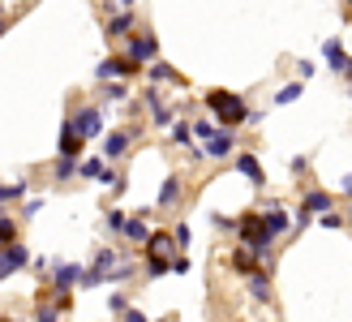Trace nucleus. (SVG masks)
Segmentation results:
<instances>
[{
    "label": "nucleus",
    "instance_id": "1",
    "mask_svg": "<svg viewBox=\"0 0 352 322\" xmlns=\"http://www.w3.org/2000/svg\"><path fill=\"white\" fill-rule=\"evenodd\" d=\"M206 107L228 125V133H232L241 120H250V107H245V99L232 95V91H206Z\"/></svg>",
    "mask_w": 352,
    "mask_h": 322
},
{
    "label": "nucleus",
    "instance_id": "2",
    "mask_svg": "<svg viewBox=\"0 0 352 322\" xmlns=\"http://www.w3.org/2000/svg\"><path fill=\"white\" fill-rule=\"evenodd\" d=\"M236 232H241V241L250 245V249H258L262 258L271 254L267 245H271L275 237H271V228H267V219H262V215H254V211H250V215H241V219H236Z\"/></svg>",
    "mask_w": 352,
    "mask_h": 322
},
{
    "label": "nucleus",
    "instance_id": "3",
    "mask_svg": "<svg viewBox=\"0 0 352 322\" xmlns=\"http://www.w3.org/2000/svg\"><path fill=\"white\" fill-rule=\"evenodd\" d=\"M26 262H30V249H26V245H9V249H0V279H9L13 271H22Z\"/></svg>",
    "mask_w": 352,
    "mask_h": 322
},
{
    "label": "nucleus",
    "instance_id": "4",
    "mask_svg": "<svg viewBox=\"0 0 352 322\" xmlns=\"http://www.w3.org/2000/svg\"><path fill=\"white\" fill-rule=\"evenodd\" d=\"M331 206H336V198H331L327 189H309L305 202H301V219H309V215H331Z\"/></svg>",
    "mask_w": 352,
    "mask_h": 322
},
{
    "label": "nucleus",
    "instance_id": "5",
    "mask_svg": "<svg viewBox=\"0 0 352 322\" xmlns=\"http://www.w3.org/2000/svg\"><path fill=\"white\" fill-rule=\"evenodd\" d=\"M133 74H142V65L129 61V56H112V61L99 65V78H133Z\"/></svg>",
    "mask_w": 352,
    "mask_h": 322
},
{
    "label": "nucleus",
    "instance_id": "6",
    "mask_svg": "<svg viewBox=\"0 0 352 322\" xmlns=\"http://www.w3.org/2000/svg\"><path fill=\"white\" fill-rule=\"evenodd\" d=\"M69 125H74V129H78L82 138H95V133L103 129V112H99V107H82V112H78L74 120H69Z\"/></svg>",
    "mask_w": 352,
    "mask_h": 322
},
{
    "label": "nucleus",
    "instance_id": "7",
    "mask_svg": "<svg viewBox=\"0 0 352 322\" xmlns=\"http://www.w3.org/2000/svg\"><path fill=\"white\" fill-rule=\"evenodd\" d=\"M133 138H138V129H120V133H108L103 138V155L108 159H120L129 147H133Z\"/></svg>",
    "mask_w": 352,
    "mask_h": 322
},
{
    "label": "nucleus",
    "instance_id": "8",
    "mask_svg": "<svg viewBox=\"0 0 352 322\" xmlns=\"http://www.w3.org/2000/svg\"><path fill=\"white\" fill-rule=\"evenodd\" d=\"M155 56H160V43H155L151 34H142V39L133 34V39H129V61L142 65V61H155Z\"/></svg>",
    "mask_w": 352,
    "mask_h": 322
},
{
    "label": "nucleus",
    "instance_id": "9",
    "mask_svg": "<svg viewBox=\"0 0 352 322\" xmlns=\"http://www.w3.org/2000/svg\"><path fill=\"white\" fill-rule=\"evenodd\" d=\"M78 279H86V271H78L74 262H60V266H56V283H52V288H56L60 297H69V288H74Z\"/></svg>",
    "mask_w": 352,
    "mask_h": 322
},
{
    "label": "nucleus",
    "instance_id": "10",
    "mask_svg": "<svg viewBox=\"0 0 352 322\" xmlns=\"http://www.w3.org/2000/svg\"><path fill=\"white\" fill-rule=\"evenodd\" d=\"M146 254L155 262H172V232H155V237L146 241Z\"/></svg>",
    "mask_w": 352,
    "mask_h": 322
},
{
    "label": "nucleus",
    "instance_id": "11",
    "mask_svg": "<svg viewBox=\"0 0 352 322\" xmlns=\"http://www.w3.org/2000/svg\"><path fill=\"white\" fill-rule=\"evenodd\" d=\"M78 151H82V133L74 125H65L60 129V159H78Z\"/></svg>",
    "mask_w": 352,
    "mask_h": 322
},
{
    "label": "nucleus",
    "instance_id": "12",
    "mask_svg": "<svg viewBox=\"0 0 352 322\" xmlns=\"http://www.w3.org/2000/svg\"><path fill=\"white\" fill-rule=\"evenodd\" d=\"M151 82H155V86H164V82H172V86H185V78L176 74L172 65H164V61H155V65H151Z\"/></svg>",
    "mask_w": 352,
    "mask_h": 322
},
{
    "label": "nucleus",
    "instance_id": "13",
    "mask_svg": "<svg viewBox=\"0 0 352 322\" xmlns=\"http://www.w3.org/2000/svg\"><path fill=\"white\" fill-rule=\"evenodd\" d=\"M236 172L250 176V185H267V176H262V168H258L254 155H236Z\"/></svg>",
    "mask_w": 352,
    "mask_h": 322
},
{
    "label": "nucleus",
    "instance_id": "14",
    "mask_svg": "<svg viewBox=\"0 0 352 322\" xmlns=\"http://www.w3.org/2000/svg\"><path fill=\"white\" fill-rule=\"evenodd\" d=\"M232 147H236V138H232V133H219V138L206 142V155H210V159H223V155H232Z\"/></svg>",
    "mask_w": 352,
    "mask_h": 322
},
{
    "label": "nucleus",
    "instance_id": "15",
    "mask_svg": "<svg viewBox=\"0 0 352 322\" xmlns=\"http://www.w3.org/2000/svg\"><path fill=\"white\" fill-rule=\"evenodd\" d=\"M258 249H250V245H241L236 249V254H232V266H236V271H254V266H258Z\"/></svg>",
    "mask_w": 352,
    "mask_h": 322
},
{
    "label": "nucleus",
    "instance_id": "16",
    "mask_svg": "<svg viewBox=\"0 0 352 322\" xmlns=\"http://www.w3.org/2000/svg\"><path fill=\"white\" fill-rule=\"evenodd\" d=\"M322 52H327V65H331V69H340V74H348V65H352V61L344 56V47H340V43H322Z\"/></svg>",
    "mask_w": 352,
    "mask_h": 322
},
{
    "label": "nucleus",
    "instance_id": "17",
    "mask_svg": "<svg viewBox=\"0 0 352 322\" xmlns=\"http://www.w3.org/2000/svg\"><path fill=\"white\" fill-rule=\"evenodd\" d=\"M262 219H267V228H271V237H279V232L288 228V211H279V206H271V211H262Z\"/></svg>",
    "mask_w": 352,
    "mask_h": 322
},
{
    "label": "nucleus",
    "instance_id": "18",
    "mask_svg": "<svg viewBox=\"0 0 352 322\" xmlns=\"http://www.w3.org/2000/svg\"><path fill=\"white\" fill-rule=\"evenodd\" d=\"M13 237H17V224H13V219H5V215H0V245H5V249H9V245H17Z\"/></svg>",
    "mask_w": 352,
    "mask_h": 322
},
{
    "label": "nucleus",
    "instance_id": "19",
    "mask_svg": "<svg viewBox=\"0 0 352 322\" xmlns=\"http://www.w3.org/2000/svg\"><path fill=\"white\" fill-rule=\"evenodd\" d=\"M125 237H133V241H151L155 232H146V224H142V219H129V224H125Z\"/></svg>",
    "mask_w": 352,
    "mask_h": 322
},
{
    "label": "nucleus",
    "instance_id": "20",
    "mask_svg": "<svg viewBox=\"0 0 352 322\" xmlns=\"http://www.w3.org/2000/svg\"><path fill=\"white\" fill-rule=\"evenodd\" d=\"M250 292H254L258 301H267V297H271V279H267V275H254V279H250Z\"/></svg>",
    "mask_w": 352,
    "mask_h": 322
},
{
    "label": "nucleus",
    "instance_id": "21",
    "mask_svg": "<svg viewBox=\"0 0 352 322\" xmlns=\"http://www.w3.org/2000/svg\"><path fill=\"white\" fill-rule=\"evenodd\" d=\"M176 198H181V181H176V176H172V181H168V185L160 189V202L168 206V202H176Z\"/></svg>",
    "mask_w": 352,
    "mask_h": 322
},
{
    "label": "nucleus",
    "instance_id": "22",
    "mask_svg": "<svg viewBox=\"0 0 352 322\" xmlns=\"http://www.w3.org/2000/svg\"><path fill=\"white\" fill-rule=\"evenodd\" d=\"M22 193H26V181H13V185L0 189V202H13V198H22Z\"/></svg>",
    "mask_w": 352,
    "mask_h": 322
},
{
    "label": "nucleus",
    "instance_id": "23",
    "mask_svg": "<svg viewBox=\"0 0 352 322\" xmlns=\"http://www.w3.org/2000/svg\"><path fill=\"white\" fill-rule=\"evenodd\" d=\"M74 172H82V168L74 164V159H56V181H69Z\"/></svg>",
    "mask_w": 352,
    "mask_h": 322
},
{
    "label": "nucleus",
    "instance_id": "24",
    "mask_svg": "<svg viewBox=\"0 0 352 322\" xmlns=\"http://www.w3.org/2000/svg\"><path fill=\"white\" fill-rule=\"evenodd\" d=\"M193 133H198L202 142H210V138H219V133H215V125H210V120H193Z\"/></svg>",
    "mask_w": 352,
    "mask_h": 322
},
{
    "label": "nucleus",
    "instance_id": "25",
    "mask_svg": "<svg viewBox=\"0 0 352 322\" xmlns=\"http://www.w3.org/2000/svg\"><path fill=\"white\" fill-rule=\"evenodd\" d=\"M103 172H108V168H103V159H86V164H82V176H91V181L103 176Z\"/></svg>",
    "mask_w": 352,
    "mask_h": 322
},
{
    "label": "nucleus",
    "instance_id": "26",
    "mask_svg": "<svg viewBox=\"0 0 352 322\" xmlns=\"http://www.w3.org/2000/svg\"><path fill=\"white\" fill-rule=\"evenodd\" d=\"M296 95H301V82H292V86H284V91L275 95V103H292Z\"/></svg>",
    "mask_w": 352,
    "mask_h": 322
},
{
    "label": "nucleus",
    "instance_id": "27",
    "mask_svg": "<svg viewBox=\"0 0 352 322\" xmlns=\"http://www.w3.org/2000/svg\"><path fill=\"white\" fill-rule=\"evenodd\" d=\"M125 224H129L125 211H108V228H120V232H125Z\"/></svg>",
    "mask_w": 352,
    "mask_h": 322
},
{
    "label": "nucleus",
    "instance_id": "28",
    "mask_svg": "<svg viewBox=\"0 0 352 322\" xmlns=\"http://www.w3.org/2000/svg\"><path fill=\"white\" fill-rule=\"evenodd\" d=\"M129 26H133V13H120L116 22H112V30H129Z\"/></svg>",
    "mask_w": 352,
    "mask_h": 322
},
{
    "label": "nucleus",
    "instance_id": "29",
    "mask_svg": "<svg viewBox=\"0 0 352 322\" xmlns=\"http://www.w3.org/2000/svg\"><path fill=\"white\" fill-rule=\"evenodd\" d=\"M189 133H193V129H189V125H176V129H172V138H176V142H181V147H185V142H189Z\"/></svg>",
    "mask_w": 352,
    "mask_h": 322
},
{
    "label": "nucleus",
    "instance_id": "30",
    "mask_svg": "<svg viewBox=\"0 0 352 322\" xmlns=\"http://www.w3.org/2000/svg\"><path fill=\"white\" fill-rule=\"evenodd\" d=\"M39 322H60V310H39Z\"/></svg>",
    "mask_w": 352,
    "mask_h": 322
},
{
    "label": "nucleus",
    "instance_id": "31",
    "mask_svg": "<svg viewBox=\"0 0 352 322\" xmlns=\"http://www.w3.org/2000/svg\"><path fill=\"white\" fill-rule=\"evenodd\" d=\"M125 322H146V314L142 310H125Z\"/></svg>",
    "mask_w": 352,
    "mask_h": 322
},
{
    "label": "nucleus",
    "instance_id": "32",
    "mask_svg": "<svg viewBox=\"0 0 352 322\" xmlns=\"http://www.w3.org/2000/svg\"><path fill=\"white\" fill-rule=\"evenodd\" d=\"M340 189H344V193H352V176H344V181H340Z\"/></svg>",
    "mask_w": 352,
    "mask_h": 322
},
{
    "label": "nucleus",
    "instance_id": "33",
    "mask_svg": "<svg viewBox=\"0 0 352 322\" xmlns=\"http://www.w3.org/2000/svg\"><path fill=\"white\" fill-rule=\"evenodd\" d=\"M0 322H13V318H0Z\"/></svg>",
    "mask_w": 352,
    "mask_h": 322
}]
</instances>
